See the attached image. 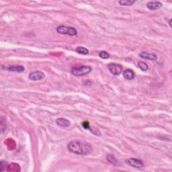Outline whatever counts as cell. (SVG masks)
I'll list each match as a JSON object with an SVG mask.
<instances>
[{
    "instance_id": "obj_13",
    "label": "cell",
    "mask_w": 172,
    "mask_h": 172,
    "mask_svg": "<svg viewBox=\"0 0 172 172\" xmlns=\"http://www.w3.org/2000/svg\"><path fill=\"white\" fill-rule=\"evenodd\" d=\"M106 159L108 160V161L112 163L114 166H120V163L119 162H118V160L116 159L114 155H107L106 156Z\"/></svg>"
},
{
    "instance_id": "obj_19",
    "label": "cell",
    "mask_w": 172,
    "mask_h": 172,
    "mask_svg": "<svg viewBox=\"0 0 172 172\" xmlns=\"http://www.w3.org/2000/svg\"><path fill=\"white\" fill-rule=\"evenodd\" d=\"M169 26H170V27L172 26H171V20H169Z\"/></svg>"
},
{
    "instance_id": "obj_14",
    "label": "cell",
    "mask_w": 172,
    "mask_h": 172,
    "mask_svg": "<svg viewBox=\"0 0 172 172\" xmlns=\"http://www.w3.org/2000/svg\"><path fill=\"white\" fill-rule=\"evenodd\" d=\"M75 51L79 54H81V55H88L89 54V50H88L87 48H86L85 47H83V46H77L75 48Z\"/></svg>"
},
{
    "instance_id": "obj_8",
    "label": "cell",
    "mask_w": 172,
    "mask_h": 172,
    "mask_svg": "<svg viewBox=\"0 0 172 172\" xmlns=\"http://www.w3.org/2000/svg\"><path fill=\"white\" fill-rule=\"evenodd\" d=\"M163 4L160 1H149L147 4V7L150 10H159L162 7Z\"/></svg>"
},
{
    "instance_id": "obj_1",
    "label": "cell",
    "mask_w": 172,
    "mask_h": 172,
    "mask_svg": "<svg viewBox=\"0 0 172 172\" xmlns=\"http://www.w3.org/2000/svg\"><path fill=\"white\" fill-rule=\"evenodd\" d=\"M68 149L77 155H87L92 151V147L89 143L78 140L71 141L68 145Z\"/></svg>"
},
{
    "instance_id": "obj_5",
    "label": "cell",
    "mask_w": 172,
    "mask_h": 172,
    "mask_svg": "<svg viewBox=\"0 0 172 172\" xmlns=\"http://www.w3.org/2000/svg\"><path fill=\"white\" fill-rule=\"evenodd\" d=\"M108 68L110 73L116 76L119 75L122 71V66L117 63H110L108 65Z\"/></svg>"
},
{
    "instance_id": "obj_3",
    "label": "cell",
    "mask_w": 172,
    "mask_h": 172,
    "mask_svg": "<svg viewBox=\"0 0 172 172\" xmlns=\"http://www.w3.org/2000/svg\"><path fill=\"white\" fill-rule=\"evenodd\" d=\"M56 31L58 33L63 34V35H69L71 36H75L77 34V30L73 27H69L66 26H59L57 27Z\"/></svg>"
},
{
    "instance_id": "obj_18",
    "label": "cell",
    "mask_w": 172,
    "mask_h": 172,
    "mask_svg": "<svg viewBox=\"0 0 172 172\" xmlns=\"http://www.w3.org/2000/svg\"><path fill=\"white\" fill-rule=\"evenodd\" d=\"M82 126L84 129H90V123L87 121H85L82 123Z\"/></svg>"
},
{
    "instance_id": "obj_4",
    "label": "cell",
    "mask_w": 172,
    "mask_h": 172,
    "mask_svg": "<svg viewBox=\"0 0 172 172\" xmlns=\"http://www.w3.org/2000/svg\"><path fill=\"white\" fill-rule=\"evenodd\" d=\"M125 163L128 166L134 167V168L140 169L144 167V163L141 159H134V158H129L125 160Z\"/></svg>"
},
{
    "instance_id": "obj_6",
    "label": "cell",
    "mask_w": 172,
    "mask_h": 172,
    "mask_svg": "<svg viewBox=\"0 0 172 172\" xmlns=\"http://www.w3.org/2000/svg\"><path fill=\"white\" fill-rule=\"evenodd\" d=\"M45 75L43 72L40 71H36L32 72L29 74L28 77L32 81H40L43 80L45 78Z\"/></svg>"
},
{
    "instance_id": "obj_12",
    "label": "cell",
    "mask_w": 172,
    "mask_h": 172,
    "mask_svg": "<svg viewBox=\"0 0 172 172\" xmlns=\"http://www.w3.org/2000/svg\"><path fill=\"white\" fill-rule=\"evenodd\" d=\"M6 170L7 171H20V167L18 164L13 163L9 165Z\"/></svg>"
},
{
    "instance_id": "obj_7",
    "label": "cell",
    "mask_w": 172,
    "mask_h": 172,
    "mask_svg": "<svg viewBox=\"0 0 172 172\" xmlns=\"http://www.w3.org/2000/svg\"><path fill=\"white\" fill-rule=\"evenodd\" d=\"M139 57L143 58V59L150 60V61H156L157 59V56L154 54V53H149L148 52H145V51H143L139 54Z\"/></svg>"
},
{
    "instance_id": "obj_15",
    "label": "cell",
    "mask_w": 172,
    "mask_h": 172,
    "mask_svg": "<svg viewBox=\"0 0 172 172\" xmlns=\"http://www.w3.org/2000/svg\"><path fill=\"white\" fill-rule=\"evenodd\" d=\"M134 3H135V1L134 0H122V1H118L120 5L124 6H131Z\"/></svg>"
},
{
    "instance_id": "obj_17",
    "label": "cell",
    "mask_w": 172,
    "mask_h": 172,
    "mask_svg": "<svg viewBox=\"0 0 172 172\" xmlns=\"http://www.w3.org/2000/svg\"><path fill=\"white\" fill-rule=\"evenodd\" d=\"M99 57H100L101 59H108V58L110 57V54H109L108 52H106V51L103 50L99 53Z\"/></svg>"
},
{
    "instance_id": "obj_16",
    "label": "cell",
    "mask_w": 172,
    "mask_h": 172,
    "mask_svg": "<svg viewBox=\"0 0 172 172\" xmlns=\"http://www.w3.org/2000/svg\"><path fill=\"white\" fill-rule=\"evenodd\" d=\"M138 67L140 68L141 70L143 71H146L148 70L149 69V66L146 63L143 62V61H140L138 63Z\"/></svg>"
},
{
    "instance_id": "obj_2",
    "label": "cell",
    "mask_w": 172,
    "mask_h": 172,
    "mask_svg": "<svg viewBox=\"0 0 172 172\" xmlns=\"http://www.w3.org/2000/svg\"><path fill=\"white\" fill-rule=\"evenodd\" d=\"M92 71V68L90 66H80L74 67L71 69V72L73 75L77 77L84 76L89 74Z\"/></svg>"
},
{
    "instance_id": "obj_9",
    "label": "cell",
    "mask_w": 172,
    "mask_h": 172,
    "mask_svg": "<svg viewBox=\"0 0 172 172\" xmlns=\"http://www.w3.org/2000/svg\"><path fill=\"white\" fill-rule=\"evenodd\" d=\"M56 124H57L58 126H59L61 127L65 128V127H68L70 126L71 122H70V121H69V120L66 119V118H57V119L56 120Z\"/></svg>"
},
{
    "instance_id": "obj_10",
    "label": "cell",
    "mask_w": 172,
    "mask_h": 172,
    "mask_svg": "<svg viewBox=\"0 0 172 172\" xmlns=\"http://www.w3.org/2000/svg\"><path fill=\"white\" fill-rule=\"evenodd\" d=\"M123 77L127 80H132L135 77L134 72L132 69H126L123 72Z\"/></svg>"
},
{
    "instance_id": "obj_11",
    "label": "cell",
    "mask_w": 172,
    "mask_h": 172,
    "mask_svg": "<svg viewBox=\"0 0 172 172\" xmlns=\"http://www.w3.org/2000/svg\"><path fill=\"white\" fill-rule=\"evenodd\" d=\"M8 71L11 72H16V73H22L24 71V67L22 66H11L7 68Z\"/></svg>"
}]
</instances>
